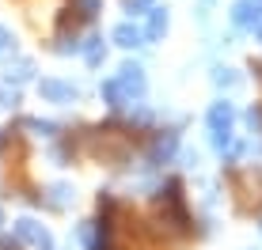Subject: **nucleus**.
<instances>
[{
	"label": "nucleus",
	"instance_id": "obj_1",
	"mask_svg": "<svg viewBox=\"0 0 262 250\" xmlns=\"http://www.w3.org/2000/svg\"><path fill=\"white\" fill-rule=\"evenodd\" d=\"M118 87H122V91H129V95H141V91H144V76H141V68H137V65H125V68H122V76H118Z\"/></svg>",
	"mask_w": 262,
	"mask_h": 250
},
{
	"label": "nucleus",
	"instance_id": "obj_2",
	"mask_svg": "<svg viewBox=\"0 0 262 250\" xmlns=\"http://www.w3.org/2000/svg\"><path fill=\"white\" fill-rule=\"evenodd\" d=\"M42 95L53 99V103H72V99H76V87L57 84V80H46V84H42Z\"/></svg>",
	"mask_w": 262,
	"mask_h": 250
},
{
	"label": "nucleus",
	"instance_id": "obj_3",
	"mask_svg": "<svg viewBox=\"0 0 262 250\" xmlns=\"http://www.w3.org/2000/svg\"><path fill=\"white\" fill-rule=\"evenodd\" d=\"M19 235H23V239H31V243H38V246H46V250H50V235H46V231H42L38 224H34V220H19Z\"/></svg>",
	"mask_w": 262,
	"mask_h": 250
},
{
	"label": "nucleus",
	"instance_id": "obj_4",
	"mask_svg": "<svg viewBox=\"0 0 262 250\" xmlns=\"http://www.w3.org/2000/svg\"><path fill=\"white\" fill-rule=\"evenodd\" d=\"M114 38H118V46H125V49L141 46V31H137V27H129V23H122L118 31H114Z\"/></svg>",
	"mask_w": 262,
	"mask_h": 250
},
{
	"label": "nucleus",
	"instance_id": "obj_5",
	"mask_svg": "<svg viewBox=\"0 0 262 250\" xmlns=\"http://www.w3.org/2000/svg\"><path fill=\"white\" fill-rule=\"evenodd\" d=\"M88 61H92V65L103 61V46H99V38H92V46H88Z\"/></svg>",
	"mask_w": 262,
	"mask_h": 250
},
{
	"label": "nucleus",
	"instance_id": "obj_6",
	"mask_svg": "<svg viewBox=\"0 0 262 250\" xmlns=\"http://www.w3.org/2000/svg\"><path fill=\"white\" fill-rule=\"evenodd\" d=\"M164 27H167V15H152V27H148V34H160V31H164Z\"/></svg>",
	"mask_w": 262,
	"mask_h": 250
},
{
	"label": "nucleus",
	"instance_id": "obj_7",
	"mask_svg": "<svg viewBox=\"0 0 262 250\" xmlns=\"http://www.w3.org/2000/svg\"><path fill=\"white\" fill-rule=\"evenodd\" d=\"M80 8H84V15H95V8H99V0H76Z\"/></svg>",
	"mask_w": 262,
	"mask_h": 250
},
{
	"label": "nucleus",
	"instance_id": "obj_8",
	"mask_svg": "<svg viewBox=\"0 0 262 250\" xmlns=\"http://www.w3.org/2000/svg\"><path fill=\"white\" fill-rule=\"evenodd\" d=\"M8 46H12V34H8V31H0V49H8Z\"/></svg>",
	"mask_w": 262,
	"mask_h": 250
},
{
	"label": "nucleus",
	"instance_id": "obj_9",
	"mask_svg": "<svg viewBox=\"0 0 262 250\" xmlns=\"http://www.w3.org/2000/svg\"><path fill=\"white\" fill-rule=\"evenodd\" d=\"M125 4H129V8H148L152 0H125Z\"/></svg>",
	"mask_w": 262,
	"mask_h": 250
}]
</instances>
